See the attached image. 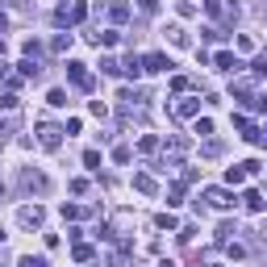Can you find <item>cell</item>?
Here are the masks:
<instances>
[{
  "mask_svg": "<svg viewBox=\"0 0 267 267\" xmlns=\"http://www.w3.org/2000/svg\"><path fill=\"white\" fill-rule=\"evenodd\" d=\"M209 200H213V205H217V209H226V205H230V196H226V192H221V188H209Z\"/></svg>",
  "mask_w": 267,
  "mask_h": 267,
  "instance_id": "5",
  "label": "cell"
},
{
  "mask_svg": "<svg viewBox=\"0 0 267 267\" xmlns=\"http://www.w3.org/2000/svg\"><path fill=\"white\" fill-rule=\"evenodd\" d=\"M217 67H221V71H234V67H238V59H234V54H226V50H221V54H217Z\"/></svg>",
  "mask_w": 267,
  "mask_h": 267,
  "instance_id": "4",
  "label": "cell"
},
{
  "mask_svg": "<svg viewBox=\"0 0 267 267\" xmlns=\"http://www.w3.org/2000/svg\"><path fill=\"white\" fill-rule=\"evenodd\" d=\"M134 184L142 188V192H154V180H150V175H138V180H134Z\"/></svg>",
  "mask_w": 267,
  "mask_h": 267,
  "instance_id": "7",
  "label": "cell"
},
{
  "mask_svg": "<svg viewBox=\"0 0 267 267\" xmlns=\"http://www.w3.org/2000/svg\"><path fill=\"white\" fill-rule=\"evenodd\" d=\"M42 146H46V150H54V146H59V130H50V125H46V130H42Z\"/></svg>",
  "mask_w": 267,
  "mask_h": 267,
  "instance_id": "3",
  "label": "cell"
},
{
  "mask_svg": "<svg viewBox=\"0 0 267 267\" xmlns=\"http://www.w3.org/2000/svg\"><path fill=\"white\" fill-rule=\"evenodd\" d=\"M171 67V59H163V54H146V71H167Z\"/></svg>",
  "mask_w": 267,
  "mask_h": 267,
  "instance_id": "1",
  "label": "cell"
},
{
  "mask_svg": "<svg viewBox=\"0 0 267 267\" xmlns=\"http://www.w3.org/2000/svg\"><path fill=\"white\" fill-rule=\"evenodd\" d=\"M4 71H9V67H4V63H0V75H4Z\"/></svg>",
  "mask_w": 267,
  "mask_h": 267,
  "instance_id": "8",
  "label": "cell"
},
{
  "mask_svg": "<svg viewBox=\"0 0 267 267\" xmlns=\"http://www.w3.org/2000/svg\"><path fill=\"white\" fill-rule=\"evenodd\" d=\"M42 221V209L33 205V209H21V226H38Z\"/></svg>",
  "mask_w": 267,
  "mask_h": 267,
  "instance_id": "2",
  "label": "cell"
},
{
  "mask_svg": "<svg viewBox=\"0 0 267 267\" xmlns=\"http://www.w3.org/2000/svg\"><path fill=\"white\" fill-rule=\"evenodd\" d=\"M167 38H171L175 46H184V42H188V38H184V30H180V25H171V30H167Z\"/></svg>",
  "mask_w": 267,
  "mask_h": 267,
  "instance_id": "6",
  "label": "cell"
}]
</instances>
